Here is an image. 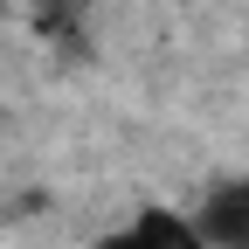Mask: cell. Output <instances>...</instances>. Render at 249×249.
<instances>
[{
	"mask_svg": "<svg viewBox=\"0 0 249 249\" xmlns=\"http://www.w3.org/2000/svg\"><path fill=\"white\" fill-rule=\"evenodd\" d=\"M194 222H201L208 249H249V173L222 180V187L194 208Z\"/></svg>",
	"mask_w": 249,
	"mask_h": 249,
	"instance_id": "6da1fadb",
	"label": "cell"
},
{
	"mask_svg": "<svg viewBox=\"0 0 249 249\" xmlns=\"http://www.w3.org/2000/svg\"><path fill=\"white\" fill-rule=\"evenodd\" d=\"M28 7H35V21H42V28H76L83 0H28Z\"/></svg>",
	"mask_w": 249,
	"mask_h": 249,
	"instance_id": "3957f363",
	"label": "cell"
},
{
	"mask_svg": "<svg viewBox=\"0 0 249 249\" xmlns=\"http://www.w3.org/2000/svg\"><path fill=\"white\" fill-rule=\"evenodd\" d=\"M97 249H145L132 229H111V235H97Z\"/></svg>",
	"mask_w": 249,
	"mask_h": 249,
	"instance_id": "277c9868",
	"label": "cell"
},
{
	"mask_svg": "<svg viewBox=\"0 0 249 249\" xmlns=\"http://www.w3.org/2000/svg\"><path fill=\"white\" fill-rule=\"evenodd\" d=\"M132 229L145 249H208V235H201V222H194V208H166V201H145V208H132Z\"/></svg>",
	"mask_w": 249,
	"mask_h": 249,
	"instance_id": "7a4b0ae2",
	"label": "cell"
}]
</instances>
